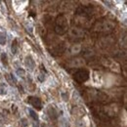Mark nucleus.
<instances>
[{
    "label": "nucleus",
    "mask_w": 127,
    "mask_h": 127,
    "mask_svg": "<svg viewBox=\"0 0 127 127\" xmlns=\"http://www.w3.org/2000/svg\"><path fill=\"white\" fill-rule=\"evenodd\" d=\"M29 112L31 113V116H32L35 121H38V115L36 114V112H35V111H33V110H32V109H29Z\"/></svg>",
    "instance_id": "obj_6"
},
{
    "label": "nucleus",
    "mask_w": 127,
    "mask_h": 127,
    "mask_svg": "<svg viewBox=\"0 0 127 127\" xmlns=\"http://www.w3.org/2000/svg\"><path fill=\"white\" fill-rule=\"evenodd\" d=\"M38 79H39V81L43 82V81H44V79H45V76H44V74H43V73H40V74L38 75Z\"/></svg>",
    "instance_id": "obj_10"
},
{
    "label": "nucleus",
    "mask_w": 127,
    "mask_h": 127,
    "mask_svg": "<svg viewBox=\"0 0 127 127\" xmlns=\"http://www.w3.org/2000/svg\"><path fill=\"white\" fill-rule=\"evenodd\" d=\"M26 65L28 67H30V69H33V67H34V61L32 60V57L28 56L26 58Z\"/></svg>",
    "instance_id": "obj_4"
},
{
    "label": "nucleus",
    "mask_w": 127,
    "mask_h": 127,
    "mask_svg": "<svg viewBox=\"0 0 127 127\" xmlns=\"http://www.w3.org/2000/svg\"><path fill=\"white\" fill-rule=\"evenodd\" d=\"M6 43V36L0 35V45H5Z\"/></svg>",
    "instance_id": "obj_8"
},
{
    "label": "nucleus",
    "mask_w": 127,
    "mask_h": 127,
    "mask_svg": "<svg viewBox=\"0 0 127 127\" xmlns=\"http://www.w3.org/2000/svg\"><path fill=\"white\" fill-rule=\"evenodd\" d=\"M11 52H12V54H13V55L17 54V52H18V41H17V39H14V41L12 42Z\"/></svg>",
    "instance_id": "obj_5"
},
{
    "label": "nucleus",
    "mask_w": 127,
    "mask_h": 127,
    "mask_svg": "<svg viewBox=\"0 0 127 127\" xmlns=\"http://www.w3.org/2000/svg\"><path fill=\"white\" fill-rule=\"evenodd\" d=\"M21 121H22V126H23V127H26V126H27V125H28V122H27V119H25V118H23V119H22Z\"/></svg>",
    "instance_id": "obj_11"
},
{
    "label": "nucleus",
    "mask_w": 127,
    "mask_h": 127,
    "mask_svg": "<svg viewBox=\"0 0 127 127\" xmlns=\"http://www.w3.org/2000/svg\"><path fill=\"white\" fill-rule=\"evenodd\" d=\"M66 28H67V22L64 16L61 15L57 18L56 21V28H55V32L58 34H64L66 32Z\"/></svg>",
    "instance_id": "obj_1"
},
{
    "label": "nucleus",
    "mask_w": 127,
    "mask_h": 127,
    "mask_svg": "<svg viewBox=\"0 0 127 127\" xmlns=\"http://www.w3.org/2000/svg\"><path fill=\"white\" fill-rule=\"evenodd\" d=\"M1 60H2V63L4 64H8L7 54H6V53H2V55H1Z\"/></svg>",
    "instance_id": "obj_7"
},
{
    "label": "nucleus",
    "mask_w": 127,
    "mask_h": 127,
    "mask_svg": "<svg viewBox=\"0 0 127 127\" xmlns=\"http://www.w3.org/2000/svg\"><path fill=\"white\" fill-rule=\"evenodd\" d=\"M74 79L79 83H83L89 79V71L86 69H79L74 73Z\"/></svg>",
    "instance_id": "obj_2"
},
{
    "label": "nucleus",
    "mask_w": 127,
    "mask_h": 127,
    "mask_svg": "<svg viewBox=\"0 0 127 127\" xmlns=\"http://www.w3.org/2000/svg\"><path fill=\"white\" fill-rule=\"evenodd\" d=\"M17 74L20 76H24L25 75V70L24 69H18L17 70Z\"/></svg>",
    "instance_id": "obj_9"
},
{
    "label": "nucleus",
    "mask_w": 127,
    "mask_h": 127,
    "mask_svg": "<svg viewBox=\"0 0 127 127\" xmlns=\"http://www.w3.org/2000/svg\"><path fill=\"white\" fill-rule=\"evenodd\" d=\"M28 102L32 105L33 108H35L36 110H41L42 104H41V101H40L39 98H36V97H29V98H28Z\"/></svg>",
    "instance_id": "obj_3"
}]
</instances>
